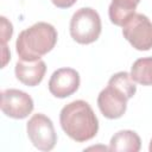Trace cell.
<instances>
[{
  "label": "cell",
  "instance_id": "1",
  "mask_svg": "<svg viewBox=\"0 0 152 152\" xmlns=\"http://www.w3.org/2000/svg\"><path fill=\"white\" fill-rule=\"evenodd\" d=\"M62 129L77 142L93 139L99 131V119L90 104L83 100H76L65 104L59 113Z\"/></svg>",
  "mask_w": 152,
  "mask_h": 152
},
{
  "label": "cell",
  "instance_id": "2",
  "mask_svg": "<svg viewBox=\"0 0 152 152\" xmlns=\"http://www.w3.org/2000/svg\"><path fill=\"white\" fill-rule=\"evenodd\" d=\"M56 28L45 21H39L23 30L15 42L19 59L37 61L50 52L57 43Z\"/></svg>",
  "mask_w": 152,
  "mask_h": 152
},
{
  "label": "cell",
  "instance_id": "3",
  "mask_svg": "<svg viewBox=\"0 0 152 152\" xmlns=\"http://www.w3.org/2000/svg\"><path fill=\"white\" fill-rule=\"evenodd\" d=\"M101 28L100 14L91 7H82L71 17L70 36L78 44H90L97 40Z\"/></svg>",
  "mask_w": 152,
  "mask_h": 152
},
{
  "label": "cell",
  "instance_id": "4",
  "mask_svg": "<svg viewBox=\"0 0 152 152\" xmlns=\"http://www.w3.org/2000/svg\"><path fill=\"white\" fill-rule=\"evenodd\" d=\"M26 131L32 145L40 151H51L57 142V134L51 119L42 113L31 116Z\"/></svg>",
  "mask_w": 152,
  "mask_h": 152
},
{
  "label": "cell",
  "instance_id": "5",
  "mask_svg": "<svg viewBox=\"0 0 152 152\" xmlns=\"http://www.w3.org/2000/svg\"><path fill=\"white\" fill-rule=\"evenodd\" d=\"M124 38L137 50L152 49V23L142 13H134L122 26Z\"/></svg>",
  "mask_w": 152,
  "mask_h": 152
},
{
  "label": "cell",
  "instance_id": "6",
  "mask_svg": "<svg viewBox=\"0 0 152 152\" xmlns=\"http://www.w3.org/2000/svg\"><path fill=\"white\" fill-rule=\"evenodd\" d=\"M0 106L2 113L12 119H25L34 108L33 100L27 93L13 88L1 91Z\"/></svg>",
  "mask_w": 152,
  "mask_h": 152
},
{
  "label": "cell",
  "instance_id": "7",
  "mask_svg": "<svg viewBox=\"0 0 152 152\" xmlns=\"http://www.w3.org/2000/svg\"><path fill=\"white\" fill-rule=\"evenodd\" d=\"M129 99L118 88L108 84L102 89L97 96V106L102 115L107 119H119L127 109V101Z\"/></svg>",
  "mask_w": 152,
  "mask_h": 152
},
{
  "label": "cell",
  "instance_id": "8",
  "mask_svg": "<svg viewBox=\"0 0 152 152\" xmlns=\"http://www.w3.org/2000/svg\"><path fill=\"white\" fill-rule=\"evenodd\" d=\"M81 83L80 74L72 68H61L49 80V91L58 99H65L77 91Z\"/></svg>",
  "mask_w": 152,
  "mask_h": 152
},
{
  "label": "cell",
  "instance_id": "9",
  "mask_svg": "<svg viewBox=\"0 0 152 152\" xmlns=\"http://www.w3.org/2000/svg\"><path fill=\"white\" fill-rule=\"evenodd\" d=\"M15 77L27 87L38 86L46 72V64L42 59L37 61H23L19 59L15 64Z\"/></svg>",
  "mask_w": 152,
  "mask_h": 152
},
{
  "label": "cell",
  "instance_id": "10",
  "mask_svg": "<svg viewBox=\"0 0 152 152\" xmlns=\"http://www.w3.org/2000/svg\"><path fill=\"white\" fill-rule=\"evenodd\" d=\"M138 4L137 0H112L108 8L110 21L114 25L122 27L135 13Z\"/></svg>",
  "mask_w": 152,
  "mask_h": 152
},
{
  "label": "cell",
  "instance_id": "11",
  "mask_svg": "<svg viewBox=\"0 0 152 152\" xmlns=\"http://www.w3.org/2000/svg\"><path fill=\"white\" fill-rule=\"evenodd\" d=\"M141 147L140 137L131 129H122L116 132L109 142L108 150L124 151V152H138Z\"/></svg>",
  "mask_w": 152,
  "mask_h": 152
},
{
  "label": "cell",
  "instance_id": "12",
  "mask_svg": "<svg viewBox=\"0 0 152 152\" xmlns=\"http://www.w3.org/2000/svg\"><path fill=\"white\" fill-rule=\"evenodd\" d=\"M132 78L142 86H152V57L137 59L131 66Z\"/></svg>",
  "mask_w": 152,
  "mask_h": 152
},
{
  "label": "cell",
  "instance_id": "13",
  "mask_svg": "<svg viewBox=\"0 0 152 152\" xmlns=\"http://www.w3.org/2000/svg\"><path fill=\"white\" fill-rule=\"evenodd\" d=\"M135 83L137 82L132 78L131 74L127 71H119L114 74L108 81V84L121 90L128 99H132L135 95V91H137Z\"/></svg>",
  "mask_w": 152,
  "mask_h": 152
},
{
  "label": "cell",
  "instance_id": "14",
  "mask_svg": "<svg viewBox=\"0 0 152 152\" xmlns=\"http://www.w3.org/2000/svg\"><path fill=\"white\" fill-rule=\"evenodd\" d=\"M0 19H1V44H6L13 34V26L5 17H1Z\"/></svg>",
  "mask_w": 152,
  "mask_h": 152
},
{
  "label": "cell",
  "instance_id": "15",
  "mask_svg": "<svg viewBox=\"0 0 152 152\" xmlns=\"http://www.w3.org/2000/svg\"><path fill=\"white\" fill-rule=\"evenodd\" d=\"M52 4L58 8H69L71 7L77 0H51Z\"/></svg>",
  "mask_w": 152,
  "mask_h": 152
},
{
  "label": "cell",
  "instance_id": "16",
  "mask_svg": "<svg viewBox=\"0 0 152 152\" xmlns=\"http://www.w3.org/2000/svg\"><path fill=\"white\" fill-rule=\"evenodd\" d=\"M10 59H11V52L8 51L6 44H2V68L7 64Z\"/></svg>",
  "mask_w": 152,
  "mask_h": 152
},
{
  "label": "cell",
  "instance_id": "17",
  "mask_svg": "<svg viewBox=\"0 0 152 152\" xmlns=\"http://www.w3.org/2000/svg\"><path fill=\"white\" fill-rule=\"evenodd\" d=\"M148 151H150V152H152V139H151V141H150V146H148Z\"/></svg>",
  "mask_w": 152,
  "mask_h": 152
},
{
  "label": "cell",
  "instance_id": "18",
  "mask_svg": "<svg viewBox=\"0 0 152 152\" xmlns=\"http://www.w3.org/2000/svg\"><path fill=\"white\" fill-rule=\"evenodd\" d=\"M137 1H138V2H140V0H137Z\"/></svg>",
  "mask_w": 152,
  "mask_h": 152
}]
</instances>
